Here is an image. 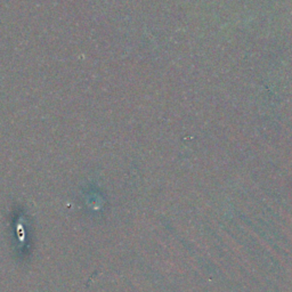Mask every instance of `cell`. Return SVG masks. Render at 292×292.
<instances>
[]
</instances>
